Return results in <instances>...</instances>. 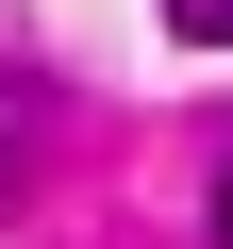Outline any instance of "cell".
<instances>
[{
  "mask_svg": "<svg viewBox=\"0 0 233 249\" xmlns=\"http://www.w3.org/2000/svg\"><path fill=\"white\" fill-rule=\"evenodd\" d=\"M17 183H34V100L0 83V216H17Z\"/></svg>",
  "mask_w": 233,
  "mask_h": 249,
  "instance_id": "cell-1",
  "label": "cell"
},
{
  "mask_svg": "<svg viewBox=\"0 0 233 249\" xmlns=\"http://www.w3.org/2000/svg\"><path fill=\"white\" fill-rule=\"evenodd\" d=\"M167 17H183V34H200V50H233V0H167Z\"/></svg>",
  "mask_w": 233,
  "mask_h": 249,
  "instance_id": "cell-2",
  "label": "cell"
},
{
  "mask_svg": "<svg viewBox=\"0 0 233 249\" xmlns=\"http://www.w3.org/2000/svg\"><path fill=\"white\" fill-rule=\"evenodd\" d=\"M216 249H233V166H216Z\"/></svg>",
  "mask_w": 233,
  "mask_h": 249,
  "instance_id": "cell-3",
  "label": "cell"
}]
</instances>
